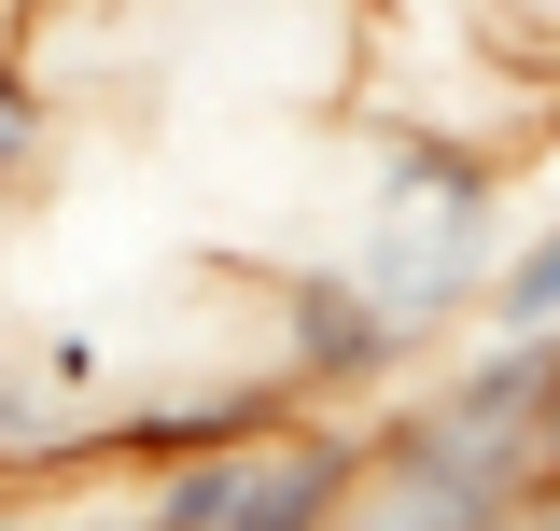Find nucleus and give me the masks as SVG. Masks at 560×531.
<instances>
[{
  "mask_svg": "<svg viewBox=\"0 0 560 531\" xmlns=\"http://www.w3.org/2000/svg\"><path fill=\"white\" fill-rule=\"evenodd\" d=\"M350 462H364V434L280 420V434H238V448H210V462H168L154 504H140V531H337Z\"/></svg>",
  "mask_w": 560,
  "mask_h": 531,
  "instance_id": "f257e3e1",
  "label": "nucleus"
},
{
  "mask_svg": "<svg viewBox=\"0 0 560 531\" xmlns=\"http://www.w3.org/2000/svg\"><path fill=\"white\" fill-rule=\"evenodd\" d=\"M504 504H518L504 448H477L448 405H393L364 434V462H350L337 531H504Z\"/></svg>",
  "mask_w": 560,
  "mask_h": 531,
  "instance_id": "f03ea898",
  "label": "nucleus"
},
{
  "mask_svg": "<svg viewBox=\"0 0 560 531\" xmlns=\"http://www.w3.org/2000/svg\"><path fill=\"white\" fill-rule=\"evenodd\" d=\"M267 322H280V392H378V378L420 350L350 266H280V280H267Z\"/></svg>",
  "mask_w": 560,
  "mask_h": 531,
  "instance_id": "7ed1b4c3",
  "label": "nucleus"
},
{
  "mask_svg": "<svg viewBox=\"0 0 560 531\" xmlns=\"http://www.w3.org/2000/svg\"><path fill=\"white\" fill-rule=\"evenodd\" d=\"M350 280H364L407 335H434V322H463V308L490 294V224L477 210H364Z\"/></svg>",
  "mask_w": 560,
  "mask_h": 531,
  "instance_id": "20e7f679",
  "label": "nucleus"
},
{
  "mask_svg": "<svg viewBox=\"0 0 560 531\" xmlns=\"http://www.w3.org/2000/svg\"><path fill=\"white\" fill-rule=\"evenodd\" d=\"M280 420H294V392H280V378H210V392H168V405H113V420H98V448L168 475V462L238 448V434H280Z\"/></svg>",
  "mask_w": 560,
  "mask_h": 531,
  "instance_id": "39448f33",
  "label": "nucleus"
},
{
  "mask_svg": "<svg viewBox=\"0 0 560 531\" xmlns=\"http://www.w3.org/2000/svg\"><path fill=\"white\" fill-rule=\"evenodd\" d=\"M364 210H477V224H504V168H490L477 140H448V127H378V197Z\"/></svg>",
  "mask_w": 560,
  "mask_h": 531,
  "instance_id": "423d86ee",
  "label": "nucleus"
},
{
  "mask_svg": "<svg viewBox=\"0 0 560 531\" xmlns=\"http://www.w3.org/2000/svg\"><path fill=\"white\" fill-rule=\"evenodd\" d=\"M70 448V420H57V350L28 364L14 335H0V462H57Z\"/></svg>",
  "mask_w": 560,
  "mask_h": 531,
  "instance_id": "0eeeda50",
  "label": "nucleus"
},
{
  "mask_svg": "<svg viewBox=\"0 0 560 531\" xmlns=\"http://www.w3.org/2000/svg\"><path fill=\"white\" fill-rule=\"evenodd\" d=\"M477 308H490L504 335H560V210L533 224V238H518V252H504V280H490Z\"/></svg>",
  "mask_w": 560,
  "mask_h": 531,
  "instance_id": "6e6552de",
  "label": "nucleus"
},
{
  "mask_svg": "<svg viewBox=\"0 0 560 531\" xmlns=\"http://www.w3.org/2000/svg\"><path fill=\"white\" fill-rule=\"evenodd\" d=\"M43 168V70L0 57V182H28Z\"/></svg>",
  "mask_w": 560,
  "mask_h": 531,
  "instance_id": "1a4fd4ad",
  "label": "nucleus"
},
{
  "mask_svg": "<svg viewBox=\"0 0 560 531\" xmlns=\"http://www.w3.org/2000/svg\"><path fill=\"white\" fill-rule=\"evenodd\" d=\"M533 475H560V364H547V392H533Z\"/></svg>",
  "mask_w": 560,
  "mask_h": 531,
  "instance_id": "9d476101",
  "label": "nucleus"
},
{
  "mask_svg": "<svg viewBox=\"0 0 560 531\" xmlns=\"http://www.w3.org/2000/svg\"><path fill=\"white\" fill-rule=\"evenodd\" d=\"M0 531H28V518H0Z\"/></svg>",
  "mask_w": 560,
  "mask_h": 531,
  "instance_id": "9b49d317",
  "label": "nucleus"
}]
</instances>
